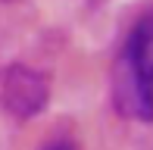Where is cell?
<instances>
[{"mask_svg":"<svg viewBox=\"0 0 153 150\" xmlns=\"http://www.w3.org/2000/svg\"><path fill=\"white\" fill-rule=\"evenodd\" d=\"M41 150H78V144L69 141V138H56V141H50V144H44Z\"/></svg>","mask_w":153,"mask_h":150,"instance_id":"3","label":"cell"},{"mask_svg":"<svg viewBox=\"0 0 153 150\" xmlns=\"http://www.w3.org/2000/svg\"><path fill=\"white\" fill-rule=\"evenodd\" d=\"M0 97L13 119H34L50 100V81L25 63H10L0 78Z\"/></svg>","mask_w":153,"mask_h":150,"instance_id":"2","label":"cell"},{"mask_svg":"<svg viewBox=\"0 0 153 150\" xmlns=\"http://www.w3.org/2000/svg\"><path fill=\"white\" fill-rule=\"evenodd\" d=\"M113 106L122 119L153 122V10H147L125 35L109 72Z\"/></svg>","mask_w":153,"mask_h":150,"instance_id":"1","label":"cell"}]
</instances>
